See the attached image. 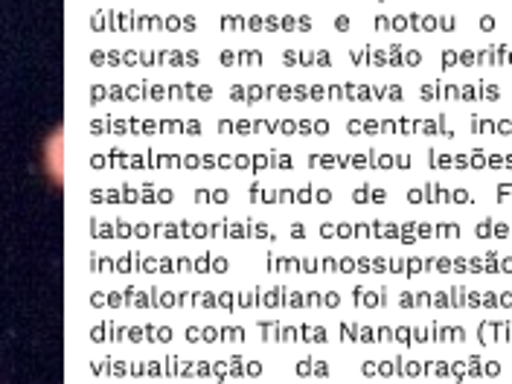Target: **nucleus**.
I'll return each instance as SVG.
<instances>
[{
    "instance_id": "f257e3e1",
    "label": "nucleus",
    "mask_w": 512,
    "mask_h": 384,
    "mask_svg": "<svg viewBox=\"0 0 512 384\" xmlns=\"http://www.w3.org/2000/svg\"><path fill=\"white\" fill-rule=\"evenodd\" d=\"M44 163H47V172L53 175L56 184H62L64 172V146H62V128H56L50 134V140L44 143Z\"/></svg>"
}]
</instances>
